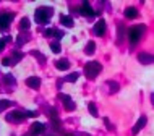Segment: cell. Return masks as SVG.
Returning a JSON list of instances; mask_svg holds the SVG:
<instances>
[{"mask_svg": "<svg viewBox=\"0 0 154 136\" xmlns=\"http://www.w3.org/2000/svg\"><path fill=\"white\" fill-rule=\"evenodd\" d=\"M59 99L63 102L65 109L68 110V112H73V110L76 109V104L72 101V97H70V96H66V94H59Z\"/></svg>", "mask_w": 154, "mask_h": 136, "instance_id": "8992f818", "label": "cell"}, {"mask_svg": "<svg viewBox=\"0 0 154 136\" xmlns=\"http://www.w3.org/2000/svg\"><path fill=\"white\" fill-rule=\"evenodd\" d=\"M13 13H0V29L7 31L8 26H10L11 20H13Z\"/></svg>", "mask_w": 154, "mask_h": 136, "instance_id": "5b68a950", "label": "cell"}, {"mask_svg": "<svg viewBox=\"0 0 154 136\" xmlns=\"http://www.w3.org/2000/svg\"><path fill=\"white\" fill-rule=\"evenodd\" d=\"M146 122H148V118L143 115V117H141L140 120L136 122V125L131 128V133H133V134H138V133H140V130H141V128H144V125H146Z\"/></svg>", "mask_w": 154, "mask_h": 136, "instance_id": "8fae6325", "label": "cell"}, {"mask_svg": "<svg viewBox=\"0 0 154 136\" xmlns=\"http://www.w3.org/2000/svg\"><path fill=\"white\" fill-rule=\"evenodd\" d=\"M107 86H109V92L110 94H114V92L119 91V84L115 83V81H107Z\"/></svg>", "mask_w": 154, "mask_h": 136, "instance_id": "d6986e66", "label": "cell"}, {"mask_svg": "<svg viewBox=\"0 0 154 136\" xmlns=\"http://www.w3.org/2000/svg\"><path fill=\"white\" fill-rule=\"evenodd\" d=\"M23 53L21 52H13V57H11V65H15V63H18V62L20 60H21L23 59Z\"/></svg>", "mask_w": 154, "mask_h": 136, "instance_id": "7402d4cb", "label": "cell"}, {"mask_svg": "<svg viewBox=\"0 0 154 136\" xmlns=\"http://www.w3.org/2000/svg\"><path fill=\"white\" fill-rule=\"evenodd\" d=\"M94 50H96V44L93 42V41H89V42L86 44V47H85V53L86 55H93Z\"/></svg>", "mask_w": 154, "mask_h": 136, "instance_id": "e0dca14e", "label": "cell"}, {"mask_svg": "<svg viewBox=\"0 0 154 136\" xmlns=\"http://www.w3.org/2000/svg\"><path fill=\"white\" fill-rule=\"evenodd\" d=\"M10 39V38H3V39H0V52L5 49V44H7V41Z\"/></svg>", "mask_w": 154, "mask_h": 136, "instance_id": "f1b7e54d", "label": "cell"}, {"mask_svg": "<svg viewBox=\"0 0 154 136\" xmlns=\"http://www.w3.org/2000/svg\"><path fill=\"white\" fill-rule=\"evenodd\" d=\"M151 102H152V105H154V92L151 94Z\"/></svg>", "mask_w": 154, "mask_h": 136, "instance_id": "d6a6232c", "label": "cell"}, {"mask_svg": "<svg viewBox=\"0 0 154 136\" xmlns=\"http://www.w3.org/2000/svg\"><path fill=\"white\" fill-rule=\"evenodd\" d=\"M24 118H26V112H23V110H13L7 115V122L10 123H21L24 122Z\"/></svg>", "mask_w": 154, "mask_h": 136, "instance_id": "277c9868", "label": "cell"}, {"mask_svg": "<svg viewBox=\"0 0 154 136\" xmlns=\"http://www.w3.org/2000/svg\"><path fill=\"white\" fill-rule=\"evenodd\" d=\"M20 29H24V31L29 29V20H28V18H23L21 21H20Z\"/></svg>", "mask_w": 154, "mask_h": 136, "instance_id": "cb8c5ba5", "label": "cell"}, {"mask_svg": "<svg viewBox=\"0 0 154 136\" xmlns=\"http://www.w3.org/2000/svg\"><path fill=\"white\" fill-rule=\"evenodd\" d=\"M52 136H54V134H52Z\"/></svg>", "mask_w": 154, "mask_h": 136, "instance_id": "836d02e7", "label": "cell"}, {"mask_svg": "<svg viewBox=\"0 0 154 136\" xmlns=\"http://www.w3.org/2000/svg\"><path fill=\"white\" fill-rule=\"evenodd\" d=\"M2 63H3V65H7V67H10V65H11V59H10V57H7V59H3V60H2Z\"/></svg>", "mask_w": 154, "mask_h": 136, "instance_id": "4dcf8cb0", "label": "cell"}, {"mask_svg": "<svg viewBox=\"0 0 154 136\" xmlns=\"http://www.w3.org/2000/svg\"><path fill=\"white\" fill-rule=\"evenodd\" d=\"M144 31H146V26H144V24H136V26H133L128 29L127 36H128V41L131 42V45L138 44V41L141 39V36L144 34Z\"/></svg>", "mask_w": 154, "mask_h": 136, "instance_id": "7a4b0ae2", "label": "cell"}, {"mask_svg": "<svg viewBox=\"0 0 154 136\" xmlns=\"http://www.w3.org/2000/svg\"><path fill=\"white\" fill-rule=\"evenodd\" d=\"M60 23L63 24V26H66V28H73V18L68 16V15H62L60 16Z\"/></svg>", "mask_w": 154, "mask_h": 136, "instance_id": "9a60e30c", "label": "cell"}, {"mask_svg": "<svg viewBox=\"0 0 154 136\" xmlns=\"http://www.w3.org/2000/svg\"><path fill=\"white\" fill-rule=\"evenodd\" d=\"M104 122H106V125H107V130L109 131H114V126L110 125V122H109V118H104Z\"/></svg>", "mask_w": 154, "mask_h": 136, "instance_id": "f546056e", "label": "cell"}, {"mask_svg": "<svg viewBox=\"0 0 154 136\" xmlns=\"http://www.w3.org/2000/svg\"><path fill=\"white\" fill-rule=\"evenodd\" d=\"M101 71H102V65L99 62H89V63L85 65V75L88 80H94Z\"/></svg>", "mask_w": 154, "mask_h": 136, "instance_id": "3957f363", "label": "cell"}, {"mask_svg": "<svg viewBox=\"0 0 154 136\" xmlns=\"http://www.w3.org/2000/svg\"><path fill=\"white\" fill-rule=\"evenodd\" d=\"M55 67H57V70H60V71H65V70L70 68V62L68 60H57Z\"/></svg>", "mask_w": 154, "mask_h": 136, "instance_id": "2e32d148", "label": "cell"}, {"mask_svg": "<svg viewBox=\"0 0 154 136\" xmlns=\"http://www.w3.org/2000/svg\"><path fill=\"white\" fill-rule=\"evenodd\" d=\"M52 15H54V10H52L51 7H39V8L36 10V13H34L36 23H39V24H47L49 21H51Z\"/></svg>", "mask_w": 154, "mask_h": 136, "instance_id": "6da1fadb", "label": "cell"}, {"mask_svg": "<svg viewBox=\"0 0 154 136\" xmlns=\"http://www.w3.org/2000/svg\"><path fill=\"white\" fill-rule=\"evenodd\" d=\"M11 104H13L11 101H7V99H2V101H0V112H3L5 109H8V107H11Z\"/></svg>", "mask_w": 154, "mask_h": 136, "instance_id": "44dd1931", "label": "cell"}, {"mask_svg": "<svg viewBox=\"0 0 154 136\" xmlns=\"http://www.w3.org/2000/svg\"><path fill=\"white\" fill-rule=\"evenodd\" d=\"M45 36H47V38L54 36L55 39H62V38H63V31H59V29H54V28H51V29L45 31Z\"/></svg>", "mask_w": 154, "mask_h": 136, "instance_id": "5bb4252c", "label": "cell"}, {"mask_svg": "<svg viewBox=\"0 0 154 136\" xmlns=\"http://www.w3.org/2000/svg\"><path fill=\"white\" fill-rule=\"evenodd\" d=\"M44 128H45V126L42 125V123L34 122L31 125V128H29V136H39V134H42L44 133Z\"/></svg>", "mask_w": 154, "mask_h": 136, "instance_id": "ba28073f", "label": "cell"}, {"mask_svg": "<svg viewBox=\"0 0 154 136\" xmlns=\"http://www.w3.org/2000/svg\"><path fill=\"white\" fill-rule=\"evenodd\" d=\"M31 53H32V55L36 57V59H39V62H41V63H42V65L45 63V57H44V55H42V53H41V52H37V50H32Z\"/></svg>", "mask_w": 154, "mask_h": 136, "instance_id": "d4e9b609", "label": "cell"}, {"mask_svg": "<svg viewBox=\"0 0 154 136\" xmlns=\"http://www.w3.org/2000/svg\"><path fill=\"white\" fill-rule=\"evenodd\" d=\"M123 34H125V28H123V24H119V39H120V41L123 39Z\"/></svg>", "mask_w": 154, "mask_h": 136, "instance_id": "83f0119b", "label": "cell"}, {"mask_svg": "<svg viewBox=\"0 0 154 136\" xmlns=\"http://www.w3.org/2000/svg\"><path fill=\"white\" fill-rule=\"evenodd\" d=\"M78 78H80V73H70L68 76H65V81L66 83H75Z\"/></svg>", "mask_w": 154, "mask_h": 136, "instance_id": "ffe728a7", "label": "cell"}, {"mask_svg": "<svg viewBox=\"0 0 154 136\" xmlns=\"http://www.w3.org/2000/svg\"><path fill=\"white\" fill-rule=\"evenodd\" d=\"M138 62L143 65H151V63H154V55L152 53L141 52V53H138Z\"/></svg>", "mask_w": 154, "mask_h": 136, "instance_id": "9c48e42d", "label": "cell"}, {"mask_svg": "<svg viewBox=\"0 0 154 136\" xmlns=\"http://www.w3.org/2000/svg\"><path fill=\"white\" fill-rule=\"evenodd\" d=\"M26 84L29 86V88H32V89H39V86H41V78H37V76L28 78V80H26Z\"/></svg>", "mask_w": 154, "mask_h": 136, "instance_id": "7c38bea8", "label": "cell"}, {"mask_svg": "<svg viewBox=\"0 0 154 136\" xmlns=\"http://www.w3.org/2000/svg\"><path fill=\"white\" fill-rule=\"evenodd\" d=\"M125 16H127L128 20H135V18H138V10H136L135 7H128V8H125Z\"/></svg>", "mask_w": 154, "mask_h": 136, "instance_id": "4fadbf2b", "label": "cell"}, {"mask_svg": "<svg viewBox=\"0 0 154 136\" xmlns=\"http://www.w3.org/2000/svg\"><path fill=\"white\" fill-rule=\"evenodd\" d=\"M28 41H29V36H20V38H18V42H16V44H18V45H23L24 42H28Z\"/></svg>", "mask_w": 154, "mask_h": 136, "instance_id": "4316f807", "label": "cell"}, {"mask_svg": "<svg viewBox=\"0 0 154 136\" xmlns=\"http://www.w3.org/2000/svg\"><path fill=\"white\" fill-rule=\"evenodd\" d=\"M36 115H37V112H31V110L26 112V117H36Z\"/></svg>", "mask_w": 154, "mask_h": 136, "instance_id": "1f68e13d", "label": "cell"}, {"mask_svg": "<svg viewBox=\"0 0 154 136\" xmlns=\"http://www.w3.org/2000/svg\"><path fill=\"white\" fill-rule=\"evenodd\" d=\"M51 49H52V52H54V53H59V52H60V44L55 41V42H52V44H51Z\"/></svg>", "mask_w": 154, "mask_h": 136, "instance_id": "484cf974", "label": "cell"}, {"mask_svg": "<svg viewBox=\"0 0 154 136\" xmlns=\"http://www.w3.org/2000/svg\"><path fill=\"white\" fill-rule=\"evenodd\" d=\"M106 29H107V26H106V21H104V20H99V21L96 23V26H94V34L101 38V36H104V34H106Z\"/></svg>", "mask_w": 154, "mask_h": 136, "instance_id": "30bf717a", "label": "cell"}, {"mask_svg": "<svg viewBox=\"0 0 154 136\" xmlns=\"http://www.w3.org/2000/svg\"><path fill=\"white\" fill-rule=\"evenodd\" d=\"M88 110H89V113L93 115V117H99V113H97V109H96L94 102H89V104H88Z\"/></svg>", "mask_w": 154, "mask_h": 136, "instance_id": "603a6c76", "label": "cell"}, {"mask_svg": "<svg viewBox=\"0 0 154 136\" xmlns=\"http://www.w3.org/2000/svg\"><path fill=\"white\" fill-rule=\"evenodd\" d=\"M80 13L83 16H86V18H94L96 16V11L93 10V7L89 5V2H83V5L80 8Z\"/></svg>", "mask_w": 154, "mask_h": 136, "instance_id": "52a82bcc", "label": "cell"}, {"mask_svg": "<svg viewBox=\"0 0 154 136\" xmlns=\"http://www.w3.org/2000/svg\"><path fill=\"white\" fill-rule=\"evenodd\" d=\"M3 81H5L7 86H15L16 84V80H15L13 75H5L3 76Z\"/></svg>", "mask_w": 154, "mask_h": 136, "instance_id": "ac0fdd59", "label": "cell"}]
</instances>
